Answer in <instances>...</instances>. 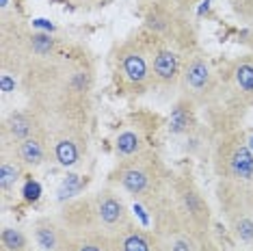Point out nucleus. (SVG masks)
Listing matches in <instances>:
<instances>
[{"mask_svg": "<svg viewBox=\"0 0 253 251\" xmlns=\"http://www.w3.org/2000/svg\"><path fill=\"white\" fill-rule=\"evenodd\" d=\"M95 59L87 45L61 42L35 56L20 78L28 108L43 119L50 132L87 128L93 111Z\"/></svg>", "mask_w": 253, "mask_h": 251, "instance_id": "nucleus-1", "label": "nucleus"}, {"mask_svg": "<svg viewBox=\"0 0 253 251\" xmlns=\"http://www.w3.org/2000/svg\"><path fill=\"white\" fill-rule=\"evenodd\" d=\"M171 173L173 171L165 165L160 154L147 147L136 156L117 161L115 169L108 173L106 184L119 188L134 202L152 210L169 191Z\"/></svg>", "mask_w": 253, "mask_h": 251, "instance_id": "nucleus-2", "label": "nucleus"}, {"mask_svg": "<svg viewBox=\"0 0 253 251\" xmlns=\"http://www.w3.org/2000/svg\"><path fill=\"white\" fill-rule=\"evenodd\" d=\"M56 214L67 225V230L104 232L108 236L124 230L132 221L122 191L111 184L65 204Z\"/></svg>", "mask_w": 253, "mask_h": 251, "instance_id": "nucleus-3", "label": "nucleus"}, {"mask_svg": "<svg viewBox=\"0 0 253 251\" xmlns=\"http://www.w3.org/2000/svg\"><path fill=\"white\" fill-rule=\"evenodd\" d=\"M111 74L117 93L126 98H141L154 91L152 56L145 31L132 33L124 42L115 43L111 52Z\"/></svg>", "mask_w": 253, "mask_h": 251, "instance_id": "nucleus-4", "label": "nucleus"}, {"mask_svg": "<svg viewBox=\"0 0 253 251\" xmlns=\"http://www.w3.org/2000/svg\"><path fill=\"white\" fill-rule=\"evenodd\" d=\"M143 31L147 35L160 39L163 43L175 48L177 52L188 54L199 48L197 43V28L191 13L177 11L169 4L152 0L143 13Z\"/></svg>", "mask_w": 253, "mask_h": 251, "instance_id": "nucleus-5", "label": "nucleus"}, {"mask_svg": "<svg viewBox=\"0 0 253 251\" xmlns=\"http://www.w3.org/2000/svg\"><path fill=\"white\" fill-rule=\"evenodd\" d=\"M171 208L177 219L197 236H212V208L204 191L186 171H173L167 191Z\"/></svg>", "mask_w": 253, "mask_h": 251, "instance_id": "nucleus-6", "label": "nucleus"}, {"mask_svg": "<svg viewBox=\"0 0 253 251\" xmlns=\"http://www.w3.org/2000/svg\"><path fill=\"white\" fill-rule=\"evenodd\" d=\"M214 197L232 236L247 247H253V186L216 178Z\"/></svg>", "mask_w": 253, "mask_h": 251, "instance_id": "nucleus-7", "label": "nucleus"}, {"mask_svg": "<svg viewBox=\"0 0 253 251\" xmlns=\"http://www.w3.org/2000/svg\"><path fill=\"white\" fill-rule=\"evenodd\" d=\"M33 37H35V31H31L15 11L2 7V18H0V70H2V76L15 78L18 84L28 63L33 61Z\"/></svg>", "mask_w": 253, "mask_h": 251, "instance_id": "nucleus-8", "label": "nucleus"}, {"mask_svg": "<svg viewBox=\"0 0 253 251\" xmlns=\"http://www.w3.org/2000/svg\"><path fill=\"white\" fill-rule=\"evenodd\" d=\"M212 169L221 180L253 186V150L247 143L243 128L216 136V143L212 147Z\"/></svg>", "mask_w": 253, "mask_h": 251, "instance_id": "nucleus-9", "label": "nucleus"}, {"mask_svg": "<svg viewBox=\"0 0 253 251\" xmlns=\"http://www.w3.org/2000/svg\"><path fill=\"white\" fill-rule=\"evenodd\" d=\"M180 95L188 98L197 108H206L218 95V72L212 67L208 54L201 48L184 56L182 76H180Z\"/></svg>", "mask_w": 253, "mask_h": 251, "instance_id": "nucleus-10", "label": "nucleus"}, {"mask_svg": "<svg viewBox=\"0 0 253 251\" xmlns=\"http://www.w3.org/2000/svg\"><path fill=\"white\" fill-rule=\"evenodd\" d=\"M147 43H149V56H152L154 89H158V91L177 89L180 87V76H182V63L186 54L177 52L175 48L163 43L160 39L152 35H147Z\"/></svg>", "mask_w": 253, "mask_h": 251, "instance_id": "nucleus-11", "label": "nucleus"}, {"mask_svg": "<svg viewBox=\"0 0 253 251\" xmlns=\"http://www.w3.org/2000/svg\"><path fill=\"white\" fill-rule=\"evenodd\" d=\"M89 152L87 128H63L52 132V161L65 169H76L83 165Z\"/></svg>", "mask_w": 253, "mask_h": 251, "instance_id": "nucleus-12", "label": "nucleus"}, {"mask_svg": "<svg viewBox=\"0 0 253 251\" xmlns=\"http://www.w3.org/2000/svg\"><path fill=\"white\" fill-rule=\"evenodd\" d=\"M43 128V119L33 108L26 106L7 111L2 115V124H0V147H13Z\"/></svg>", "mask_w": 253, "mask_h": 251, "instance_id": "nucleus-13", "label": "nucleus"}, {"mask_svg": "<svg viewBox=\"0 0 253 251\" xmlns=\"http://www.w3.org/2000/svg\"><path fill=\"white\" fill-rule=\"evenodd\" d=\"M0 150L11 152L26 169H37L48 161H52V132L48 128H43L24 139L22 143L13 147H0Z\"/></svg>", "mask_w": 253, "mask_h": 251, "instance_id": "nucleus-14", "label": "nucleus"}, {"mask_svg": "<svg viewBox=\"0 0 253 251\" xmlns=\"http://www.w3.org/2000/svg\"><path fill=\"white\" fill-rule=\"evenodd\" d=\"M31 236L37 247L43 251H65L70 230L59 214H45L37 216L31 223Z\"/></svg>", "mask_w": 253, "mask_h": 251, "instance_id": "nucleus-15", "label": "nucleus"}, {"mask_svg": "<svg viewBox=\"0 0 253 251\" xmlns=\"http://www.w3.org/2000/svg\"><path fill=\"white\" fill-rule=\"evenodd\" d=\"M111 251H165V249L160 245V238L156 236V232L139 225L132 219L124 230L113 234Z\"/></svg>", "mask_w": 253, "mask_h": 251, "instance_id": "nucleus-16", "label": "nucleus"}, {"mask_svg": "<svg viewBox=\"0 0 253 251\" xmlns=\"http://www.w3.org/2000/svg\"><path fill=\"white\" fill-rule=\"evenodd\" d=\"M26 167L18 158L7 150H0V193H2V202L7 204L15 197L18 186L24 178Z\"/></svg>", "mask_w": 253, "mask_h": 251, "instance_id": "nucleus-17", "label": "nucleus"}, {"mask_svg": "<svg viewBox=\"0 0 253 251\" xmlns=\"http://www.w3.org/2000/svg\"><path fill=\"white\" fill-rule=\"evenodd\" d=\"M113 236L104 232L91 230H70L65 251H111Z\"/></svg>", "mask_w": 253, "mask_h": 251, "instance_id": "nucleus-18", "label": "nucleus"}, {"mask_svg": "<svg viewBox=\"0 0 253 251\" xmlns=\"http://www.w3.org/2000/svg\"><path fill=\"white\" fill-rule=\"evenodd\" d=\"M195 111L197 106L193 104L188 98H177V102L171 108V117H169V132L173 136L182 134H191L195 130Z\"/></svg>", "mask_w": 253, "mask_h": 251, "instance_id": "nucleus-19", "label": "nucleus"}, {"mask_svg": "<svg viewBox=\"0 0 253 251\" xmlns=\"http://www.w3.org/2000/svg\"><path fill=\"white\" fill-rule=\"evenodd\" d=\"M143 150H147V141H145V134H143V130L139 126H136V128L130 126V128L119 130L117 136H115V156H117V161L136 156V154H141Z\"/></svg>", "mask_w": 253, "mask_h": 251, "instance_id": "nucleus-20", "label": "nucleus"}, {"mask_svg": "<svg viewBox=\"0 0 253 251\" xmlns=\"http://www.w3.org/2000/svg\"><path fill=\"white\" fill-rule=\"evenodd\" d=\"M35 241L18 225H4L0 230V251H35Z\"/></svg>", "mask_w": 253, "mask_h": 251, "instance_id": "nucleus-21", "label": "nucleus"}, {"mask_svg": "<svg viewBox=\"0 0 253 251\" xmlns=\"http://www.w3.org/2000/svg\"><path fill=\"white\" fill-rule=\"evenodd\" d=\"M160 2L169 4V7H173L177 11H184V13H191L193 7L199 2V0H160Z\"/></svg>", "mask_w": 253, "mask_h": 251, "instance_id": "nucleus-22", "label": "nucleus"}, {"mask_svg": "<svg viewBox=\"0 0 253 251\" xmlns=\"http://www.w3.org/2000/svg\"><path fill=\"white\" fill-rule=\"evenodd\" d=\"M199 251H221V249H218V245L214 243V238H212V236H206L204 241H201Z\"/></svg>", "mask_w": 253, "mask_h": 251, "instance_id": "nucleus-23", "label": "nucleus"}]
</instances>
